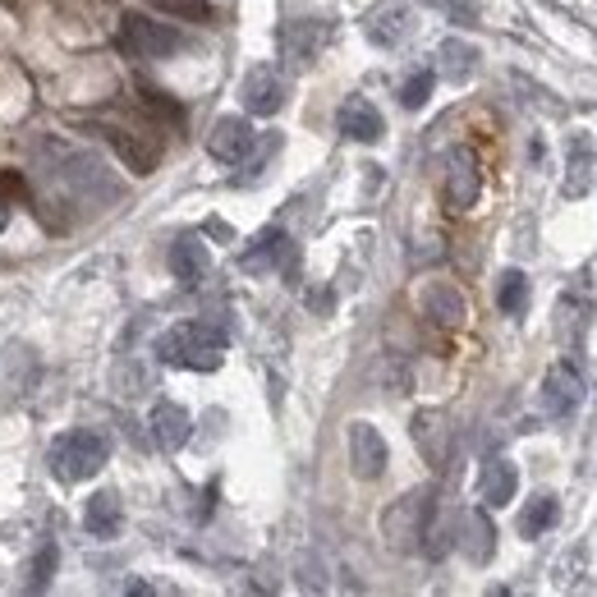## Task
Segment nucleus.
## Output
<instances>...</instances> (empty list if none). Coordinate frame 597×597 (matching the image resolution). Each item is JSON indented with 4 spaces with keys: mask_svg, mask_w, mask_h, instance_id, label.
Masks as SVG:
<instances>
[{
    "mask_svg": "<svg viewBox=\"0 0 597 597\" xmlns=\"http://www.w3.org/2000/svg\"><path fill=\"white\" fill-rule=\"evenodd\" d=\"M207 267H212V258H207V249H203V239H198V235H180L170 244V272H175V280H180L184 290L203 285Z\"/></svg>",
    "mask_w": 597,
    "mask_h": 597,
    "instance_id": "14",
    "label": "nucleus"
},
{
    "mask_svg": "<svg viewBox=\"0 0 597 597\" xmlns=\"http://www.w3.org/2000/svg\"><path fill=\"white\" fill-rule=\"evenodd\" d=\"M437 56H441V74H446L451 83H464L474 74V64H478V51L469 47V41H459V37H446L437 47Z\"/></svg>",
    "mask_w": 597,
    "mask_h": 597,
    "instance_id": "23",
    "label": "nucleus"
},
{
    "mask_svg": "<svg viewBox=\"0 0 597 597\" xmlns=\"http://www.w3.org/2000/svg\"><path fill=\"white\" fill-rule=\"evenodd\" d=\"M239 97H244V110L249 116H276L285 106V79L272 70V64H258V70L244 74V87H239Z\"/></svg>",
    "mask_w": 597,
    "mask_h": 597,
    "instance_id": "8",
    "label": "nucleus"
},
{
    "mask_svg": "<svg viewBox=\"0 0 597 597\" xmlns=\"http://www.w3.org/2000/svg\"><path fill=\"white\" fill-rule=\"evenodd\" d=\"M478 189H482V180H478L474 152L455 147L451 157H446V203H451L455 212H469V207L478 203Z\"/></svg>",
    "mask_w": 597,
    "mask_h": 597,
    "instance_id": "10",
    "label": "nucleus"
},
{
    "mask_svg": "<svg viewBox=\"0 0 597 597\" xmlns=\"http://www.w3.org/2000/svg\"><path fill=\"white\" fill-rule=\"evenodd\" d=\"M19 198H28V180H24V170L0 166V203H19Z\"/></svg>",
    "mask_w": 597,
    "mask_h": 597,
    "instance_id": "29",
    "label": "nucleus"
},
{
    "mask_svg": "<svg viewBox=\"0 0 597 597\" xmlns=\"http://www.w3.org/2000/svg\"><path fill=\"white\" fill-rule=\"evenodd\" d=\"M147 428H152V441H157L162 451H180L189 432H193V418L184 405H175V401H162V405H152V418H147Z\"/></svg>",
    "mask_w": 597,
    "mask_h": 597,
    "instance_id": "13",
    "label": "nucleus"
},
{
    "mask_svg": "<svg viewBox=\"0 0 597 597\" xmlns=\"http://www.w3.org/2000/svg\"><path fill=\"white\" fill-rule=\"evenodd\" d=\"M51 474L60 482H87L93 474L106 469V459H110V441L106 432L97 428H70V432H60L51 441Z\"/></svg>",
    "mask_w": 597,
    "mask_h": 597,
    "instance_id": "2",
    "label": "nucleus"
},
{
    "mask_svg": "<svg viewBox=\"0 0 597 597\" xmlns=\"http://www.w3.org/2000/svg\"><path fill=\"white\" fill-rule=\"evenodd\" d=\"M56 561H60L56 542H47V547L37 551V561H33V580H28V588H33V593H41V588L51 584V574H56Z\"/></svg>",
    "mask_w": 597,
    "mask_h": 597,
    "instance_id": "27",
    "label": "nucleus"
},
{
    "mask_svg": "<svg viewBox=\"0 0 597 597\" xmlns=\"http://www.w3.org/2000/svg\"><path fill=\"white\" fill-rule=\"evenodd\" d=\"M152 10L166 14V19H184V24H212L216 10L207 0H152Z\"/></svg>",
    "mask_w": 597,
    "mask_h": 597,
    "instance_id": "25",
    "label": "nucleus"
},
{
    "mask_svg": "<svg viewBox=\"0 0 597 597\" xmlns=\"http://www.w3.org/2000/svg\"><path fill=\"white\" fill-rule=\"evenodd\" d=\"M497 538V528H492V520L482 515V511H469L464 515V557H469L474 565H488L492 561V542Z\"/></svg>",
    "mask_w": 597,
    "mask_h": 597,
    "instance_id": "19",
    "label": "nucleus"
},
{
    "mask_svg": "<svg viewBox=\"0 0 597 597\" xmlns=\"http://www.w3.org/2000/svg\"><path fill=\"white\" fill-rule=\"evenodd\" d=\"M409 33H414V14L401 5V0H382V5H372L363 14V37L382 51H395Z\"/></svg>",
    "mask_w": 597,
    "mask_h": 597,
    "instance_id": "6",
    "label": "nucleus"
},
{
    "mask_svg": "<svg viewBox=\"0 0 597 597\" xmlns=\"http://www.w3.org/2000/svg\"><path fill=\"white\" fill-rule=\"evenodd\" d=\"M497 308L505 318H524L528 313V276L524 272H505L501 276V285H497Z\"/></svg>",
    "mask_w": 597,
    "mask_h": 597,
    "instance_id": "24",
    "label": "nucleus"
},
{
    "mask_svg": "<svg viewBox=\"0 0 597 597\" xmlns=\"http://www.w3.org/2000/svg\"><path fill=\"white\" fill-rule=\"evenodd\" d=\"M414 441H418V451H423V459L432 464V469H441V464H446V455H451L446 414H437V409L414 414Z\"/></svg>",
    "mask_w": 597,
    "mask_h": 597,
    "instance_id": "15",
    "label": "nucleus"
},
{
    "mask_svg": "<svg viewBox=\"0 0 597 597\" xmlns=\"http://www.w3.org/2000/svg\"><path fill=\"white\" fill-rule=\"evenodd\" d=\"M345 446H349V469H354V478H363V482H372V478H382L386 474V464H391V451H386V437L372 428V423H349V432H345Z\"/></svg>",
    "mask_w": 597,
    "mask_h": 597,
    "instance_id": "4",
    "label": "nucleus"
},
{
    "mask_svg": "<svg viewBox=\"0 0 597 597\" xmlns=\"http://www.w3.org/2000/svg\"><path fill=\"white\" fill-rule=\"evenodd\" d=\"M285 244H290V239H285V230H262V235L253 239V249H244V258H239V267L253 272V276H267L276 262L285 258Z\"/></svg>",
    "mask_w": 597,
    "mask_h": 597,
    "instance_id": "18",
    "label": "nucleus"
},
{
    "mask_svg": "<svg viewBox=\"0 0 597 597\" xmlns=\"http://www.w3.org/2000/svg\"><path fill=\"white\" fill-rule=\"evenodd\" d=\"M588 170H593V143L584 134H574L565 157V198H580L588 189Z\"/></svg>",
    "mask_w": 597,
    "mask_h": 597,
    "instance_id": "22",
    "label": "nucleus"
},
{
    "mask_svg": "<svg viewBox=\"0 0 597 597\" xmlns=\"http://www.w3.org/2000/svg\"><path fill=\"white\" fill-rule=\"evenodd\" d=\"M258 134H253V124L244 116H220L212 124V134H207V152L220 162V166H239L253 152Z\"/></svg>",
    "mask_w": 597,
    "mask_h": 597,
    "instance_id": "7",
    "label": "nucleus"
},
{
    "mask_svg": "<svg viewBox=\"0 0 597 597\" xmlns=\"http://www.w3.org/2000/svg\"><path fill=\"white\" fill-rule=\"evenodd\" d=\"M120 47L139 60H166L175 51H184V37H180V28H170L152 14H124L120 19Z\"/></svg>",
    "mask_w": 597,
    "mask_h": 597,
    "instance_id": "3",
    "label": "nucleus"
},
{
    "mask_svg": "<svg viewBox=\"0 0 597 597\" xmlns=\"http://www.w3.org/2000/svg\"><path fill=\"white\" fill-rule=\"evenodd\" d=\"M326 37H331V24H313V19H295V24H285L280 47H285L290 70H308V64L318 60V51L326 47Z\"/></svg>",
    "mask_w": 597,
    "mask_h": 597,
    "instance_id": "9",
    "label": "nucleus"
},
{
    "mask_svg": "<svg viewBox=\"0 0 597 597\" xmlns=\"http://www.w3.org/2000/svg\"><path fill=\"white\" fill-rule=\"evenodd\" d=\"M336 129H341L349 143H382L386 120H382V110L372 106L368 97H349L341 106V116H336Z\"/></svg>",
    "mask_w": 597,
    "mask_h": 597,
    "instance_id": "11",
    "label": "nucleus"
},
{
    "mask_svg": "<svg viewBox=\"0 0 597 597\" xmlns=\"http://www.w3.org/2000/svg\"><path fill=\"white\" fill-rule=\"evenodd\" d=\"M432 87H437V74H432V70L414 74V79L401 87V106H405V110H423V106H428V97H432Z\"/></svg>",
    "mask_w": 597,
    "mask_h": 597,
    "instance_id": "26",
    "label": "nucleus"
},
{
    "mask_svg": "<svg viewBox=\"0 0 597 597\" xmlns=\"http://www.w3.org/2000/svg\"><path fill=\"white\" fill-rule=\"evenodd\" d=\"M106 139H110V147L120 152V162L134 170V175H152L157 170V162H162V143L152 139V134H139V129H106Z\"/></svg>",
    "mask_w": 597,
    "mask_h": 597,
    "instance_id": "12",
    "label": "nucleus"
},
{
    "mask_svg": "<svg viewBox=\"0 0 597 597\" xmlns=\"http://www.w3.org/2000/svg\"><path fill=\"white\" fill-rule=\"evenodd\" d=\"M557 520H561V501L551 497V492H538L534 501L524 505V515H520V534H524V538H542Z\"/></svg>",
    "mask_w": 597,
    "mask_h": 597,
    "instance_id": "21",
    "label": "nucleus"
},
{
    "mask_svg": "<svg viewBox=\"0 0 597 597\" xmlns=\"http://www.w3.org/2000/svg\"><path fill=\"white\" fill-rule=\"evenodd\" d=\"M542 414L547 418H570L574 409L584 405V378H580V368H574L570 359L561 363H551L547 368V378H542Z\"/></svg>",
    "mask_w": 597,
    "mask_h": 597,
    "instance_id": "5",
    "label": "nucleus"
},
{
    "mask_svg": "<svg viewBox=\"0 0 597 597\" xmlns=\"http://www.w3.org/2000/svg\"><path fill=\"white\" fill-rule=\"evenodd\" d=\"M423 5L441 10L446 19H455V24H478V0H423Z\"/></svg>",
    "mask_w": 597,
    "mask_h": 597,
    "instance_id": "28",
    "label": "nucleus"
},
{
    "mask_svg": "<svg viewBox=\"0 0 597 597\" xmlns=\"http://www.w3.org/2000/svg\"><path fill=\"white\" fill-rule=\"evenodd\" d=\"M162 363L170 368H189V372H216L220 359H226V331L212 322H180L170 326L157 341Z\"/></svg>",
    "mask_w": 597,
    "mask_h": 597,
    "instance_id": "1",
    "label": "nucleus"
},
{
    "mask_svg": "<svg viewBox=\"0 0 597 597\" xmlns=\"http://www.w3.org/2000/svg\"><path fill=\"white\" fill-rule=\"evenodd\" d=\"M418 303H423V313L428 318H437L441 326H459L464 322V299H459V290H451V285H428L423 295H418Z\"/></svg>",
    "mask_w": 597,
    "mask_h": 597,
    "instance_id": "20",
    "label": "nucleus"
},
{
    "mask_svg": "<svg viewBox=\"0 0 597 597\" xmlns=\"http://www.w3.org/2000/svg\"><path fill=\"white\" fill-rule=\"evenodd\" d=\"M83 524L93 538H116L120 524H124V511H120V497L116 492H93V501H87L83 511Z\"/></svg>",
    "mask_w": 597,
    "mask_h": 597,
    "instance_id": "17",
    "label": "nucleus"
},
{
    "mask_svg": "<svg viewBox=\"0 0 597 597\" xmlns=\"http://www.w3.org/2000/svg\"><path fill=\"white\" fill-rule=\"evenodd\" d=\"M5 226H10V207H5V203H0V230H5Z\"/></svg>",
    "mask_w": 597,
    "mask_h": 597,
    "instance_id": "30",
    "label": "nucleus"
},
{
    "mask_svg": "<svg viewBox=\"0 0 597 597\" xmlns=\"http://www.w3.org/2000/svg\"><path fill=\"white\" fill-rule=\"evenodd\" d=\"M520 492V474L511 459H488V469H482V501L501 511V505H511Z\"/></svg>",
    "mask_w": 597,
    "mask_h": 597,
    "instance_id": "16",
    "label": "nucleus"
}]
</instances>
